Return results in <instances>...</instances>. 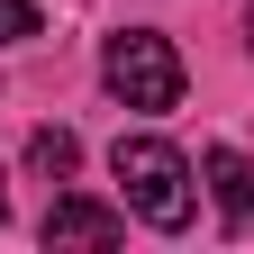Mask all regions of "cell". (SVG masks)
Segmentation results:
<instances>
[{"label":"cell","mask_w":254,"mask_h":254,"mask_svg":"<svg viewBox=\"0 0 254 254\" xmlns=\"http://www.w3.org/2000/svg\"><path fill=\"white\" fill-rule=\"evenodd\" d=\"M109 173H118V190H127V209L145 218V227H190V164L164 145V136H118V154H109Z\"/></svg>","instance_id":"cell-1"},{"label":"cell","mask_w":254,"mask_h":254,"mask_svg":"<svg viewBox=\"0 0 254 254\" xmlns=\"http://www.w3.org/2000/svg\"><path fill=\"white\" fill-rule=\"evenodd\" d=\"M100 73H109V91H118L127 109H173V100H182V55H173V37H154V27L109 37Z\"/></svg>","instance_id":"cell-2"},{"label":"cell","mask_w":254,"mask_h":254,"mask_svg":"<svg viewBox=\"0 0 254 254\" xmlns=\"http://www.w3.org/2000/svg\"><path fill=\"white\" fill-rule=\"evenodd\" d=\"M118 236H127L118 209L82 200V190H55V209H46V245H118Z\"/></svg>","instance_id":"cell-3"},{"label":"cell","mask_w":254,"mask_h":254,"mask_svg":"<svg viewBox=\"0 0 254 254\" xmlns=\"http://www.w3.org/2000/svg\"><path fill=\"white\" fill-rule=\"evenodd\" d=\"M209 200H218V218H227V227H245V218H254V173H245V154L236 145H209Z\"/></svg>","instance_id":"cell-4"},{"label":"cell","mask_w":254,"mask_h":254,"mask_svg":"<svg viewBox=\"0 0 254 254\" xmlns=\"http://www.w3.org/2000/svg\"><path fill=\"white\" fill-rule=\"evenodd\" d=\"M27 173L73 182V173H82V136H73V127H37V136H27Z\"/></svg>","instance_id":"cell-5"},{"label":"cell","mask_w":254,"mask_h":254,"mask_svg":"<svg viewBox=\"0 0 254 254\" xmlns=\"http://www.w3.org/2000/svg\"><path fill=\"white\" fill-rule=\"evenodd\" d=\"M18 37H37V0H0V46H18Z\"/></svg>","instance_id":"cell-6"},{"label":"cell","mask_w":254,"mask_h":254,"mask_svg":"<svg viewBox=\"0 0 254 254\" xmlns=\"http://www.w3.org/2000/svg\"><path fill=\"white\" fill-rule=\"evenodd\" d=\"M245 37H254V0H245Z\"/></svg>","instance_id":"cell-7"},{"label":"cell","mask_w":254,"mask_h":254,"mask_svg":"<svg viewBox=\"0 0 254 254\" xmlns=\"http://www.w3.org/2000/svg\"><path fill=\"white\" fill-rule=\"evenodd\" d=\"M0 218H9V190H0Z\"/></svg>","instance_id":"cell-8"}]
</instances>
